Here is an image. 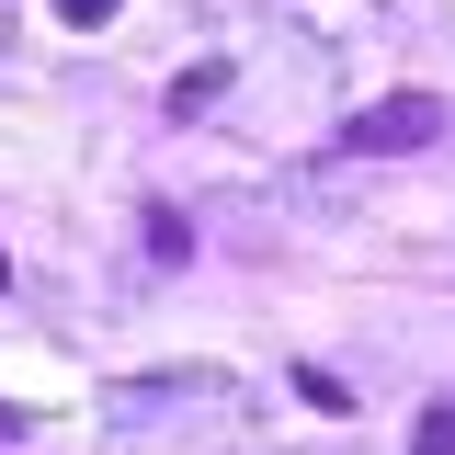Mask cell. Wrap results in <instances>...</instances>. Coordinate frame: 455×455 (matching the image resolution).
<instances>
[{"label":"cell","mask_w":455,"mask_h":455,"mask_svg":"<svg viewBox=\"0 0 455 455\" xmlns=\"http://www.w3.org/2000/svg\"><path fill=\"white\" fill-rule=\"evenodd\" d=\"M444 137V103L433 92H387V103H364L341 125V148H364V160H398V148H433Z\"/></svg>","instance_id":"cell-1"},{"label":"cell","mask_w":455,"mask_h":455,"mask_svg":"<svg viewBox=\"0 0 455 455\" xmlns=\"http://www.w3.org/2000/svg\"><path fill=\"white\" fill-rule=\"evenodd\" d=\"M228 92V68H182V80H171V114H194V103H217Z\"/></svg>","instance_id":"cell-2"},{"label":"cell","mask_w":455,"mask_h":455,"mask_svg":"<svg viewBox=\"0 0 455 455\" xmlns=\"http://www.w3.org/2000/svg\"><path fill=\"white\" fill-rule=\"evenodd\" d=\"M410 455H455V410H421V433H410Z\"/></svg>","instance_id":"cell-3"},{"label":"cell","mask_w":455,"mask_h":455,"mask_svg":"<svg viewBox=\"0 0 455 455\" xmlns=\"http://www.w3.org/2000/svg\"><path fill=\"white\" fill-rule=\"evenodd\" d=\"M57 23H114V0H46Z\"/></svg>","instance_id":"cell-4"},{"label":"cell","mask_w":455,"mask_h":455,"mask_svg":"<svg viewBox=\"0 0 455 455\" xmlns=\"http://www.w3.org/2000/svg\"><path fill=\"white\" fill-rule=\"evenodd\" d=\"M0 284H12V251H0Z\"/></svg>","instance_id":"cell-5"}]
</instances>
